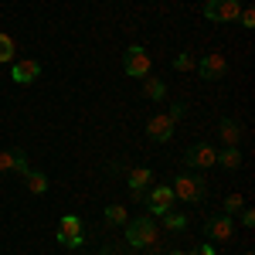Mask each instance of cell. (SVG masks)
Masks as SVG:
<instances>
[{"label":"cell","mask_w":255,"mask_h":255,"mask_svg":"<svg viewBox=\"0 0 255 255\" xmlns=\"http://www.w3.org/2000/svg\"><path fill=\"white\" fill-rule=\"evenodd\" d=\"M126 242L133 245V249H153L160 242V228L153 218H133L129 225H126Z\"/></svg>","instance_id":"obj_1"},{"label":"cell","mask_w":255,"mask_h":255,"mask_svg":"<svg viewBox=\"0 0 255 255\" xmlns=\"http://www.w3.org/2000/svg\"><path fill=\"white\" fill-rule=\"evenodd\" d=\"M170 191H174V197L187 201V204H201V201L208 197V180L201 174H180Z\"/></svg>","instance_id":"obj_2"},{"label":"cell","mask_w":255,"mask_h":255,"mask_svg":"<svg viewBox=\"0 0 255 255\" xmlns=\"http://www.w3.org/2000/svg\"><path fill=\"white\" fill-rule=\"evenodd\" d=\"M58 245L61 249H79L82 242H85V225H82L79 215H65L58 221Z\"/></svg>","instance_id":"obj_3"},{"label":"cell","mask_w":255,"mask_h":255,"mask_svg":"<svg viewBox=\"0 0 255 255\" xmlns=\"http://www.w3.org/2000/svg\"><path fill=\"white\" fill-rule=\"evenodd\" d=\"M204 235L211 238V242H218V245H228V242L235 238V218L225 215V211L211 215L208 221H204Z\"/></svg>","instance_id":"obj_4"},{"label":"cell","mask_w":255,"mask_h":255,"mask_svg":"<svg viewBox=\"0 0 255 255\" xmlns=\"http://www.w3.org/2000/svg\"><path fill=\"white\" fill-rule=\"evenodd\" d=\"M123 68H126V75H133V79H146L150 75V68H153V61L146 55V48H126V55H123Z\"/></svg>","instance_id":"obj_5"},{"label":"cell","mask_w":255,"mask_h":255,"mask_svg":"<svg viewBox=\"0 0 255 255\" xmlns=\"http://www.w3.org/2000/svg\"><path fill=\"white\" fill-rule=\"evenodd\" d=\"M194 72L204 82H218V79H225V75H228V61H225V55H218V51H208L204 58H197Z\"/></svg>","instance_id":"obj_6"},{"label":"cell","mask_w":255,"mask_h":255,"mask_svg":"<svg viewBox=\"0 0 255 255\" xmlns=\"http://www.w3.org/2000/svg\"><path fill=\"white\" fill-rule=\"evenodd\" d=\"M238 14H242V3H238V0H208V3H204V17L218 20V24L238 20Z\"/></svg>","instance_id":"obj_7"},{"label":"cell","mask_w":255,"mask_h":255,"mask_svg":"<svg viewBox=\"0 0 255 255\" xmlns=\"http://www.w3.org/2000/svg\"><path fill=\"white\" fill-rule=\"evenodd\" d=\"M215 157H218V150L211 143H194V146L184 153V163L194 167V170H208V167H215Z\"/></svg>","instance_id":"obj_8"},{"label":"cell","mask_w":255,"mask_h":255,"mask_svg":"<svg viewBox=\"0 0 255 255\" xmlns=\"http://www.w3.org/2000/svg\"><path fill=\"white\" fill-rule=\"evenodd\" d=\"M174 201H177L174 191H170V187H163V184H157V187L146 194V208H150V211L160 218V215H167V211L174 208Z\"/></svg>","instance_id":"obj_9"},{"label":"cell","mask_w":255,"mask_h":255,"mask_svg":"<svg viewBox=\"0 0 255 255\" xmlns=\"http://www.w3.org/2000/svg\"><path fill=\"white\" fill-rule=\"evenodd\" d=\"M38 75H41V61H34V58H20L10 68V82L14 85H31Z\"/></svg>","instance_id":"obj_10"},{"label":"cell","mask_w":255,"mask_h":255,"mask_svg":"<svg viewBox=\"0 0 255 255\" xmlns=\"http://www.w3.org/2000/svg\"><path fill=\"white\" fill-rule=\"evenodd\" d=\"M174 119L167 116V113H163V116H153L150 119V123H146V136L153 139V143H167V139L174 136Z\"/></svg>","instance_id":"obj_11"},{"label":"cell","mask_w":255,"mask_h":255,"mask_svg":"<svg viewBox=\"0 0 255 255\" xmlns=\"http://www.w3.org/2000/svg\"><path fill=\"white\" fill-rule=\"evenodd\" d=\"M7 170L27 174V153L24 150H0V174H7Z\"/></svg>","instance_id":"obj_12"},{"label":"cell","mask_w":255,"mask_h":255,"mask_svg":"<svg viewBox=\"0 0 255 255\" xmlns=\"http://www.w3.org/2000/svg\"><path fill=\"white\" fill-rule=\"evenodd\" d=\"M126 184H129V191L136 197H143V191L153 184V170H150V167H136V170L126 174Z\"/></svg>","instance_id":"obj_13"},{"label":"cell","mask_w":255,"mask_h":255,"mask_svg":"<svg viewBox=\"0 0 255 255\" xmlns=\"http://www.w3.org/2000/svg\"><path fill=\"white\" fill-rule=\"evenodd\" d=\"M218 136L225 146H238V139H242V126H238L235 119H221L218 123Z\"/></svg>","instance_id":"obj_14"},{"label":"cell","mask_w":255,"mask_h":255,"mask_svg":"<svg viewBox=\"0 0 255 255\" xmlns=\"http://www.w3.org/2000/svg\"><path fill=\"white\" fill-rule=\"evenodd\" d=\"M218 167H225V170H238L242 167V153H238V146H225L221 153L215 157Z\"/></svg>","instance_id":"obj_15"},{"label":"cell","mask_w":255,"mask_h":255,"mask_svg":"<svg viewBox=\"0 0 255 255\" xmlns=\"http://www.w3.org/2000/svg\"><path fill=\"white\" fill-rule=\"evenodd\" d=\"M143 96L153 99V102H160V99L167 96V85H163L157 75H146V79H143Z\"/></svg>","instance_id":"obj_16"},{"label":"cell","mask_w":255,"mask_h":255,"mask_svg":"<svg viewBox=\"0 0 255 255\" xmlns=\"http://www.w3.org/2000/svg\"><path fill=\"white\" fill-rule=\"evenodd\" d=\"M24 184H27V191H31V194H44V191H48V177L34 174V170H27V174H24Z\"/></svg>","instance_id":"obj_17"},{"label":"cell","mask_w":255,"mask_h":255,"mask_svg":"<svg viewBox=\"0 0 255 255\" xmlns=\"http://www.w3.org/2000/svg\"><path fill=\"white\" fill-rule=\"evenodd\" d=\"M160 218H163V228H167V232H184V228H187V218L177 215L174 208H170L167 215H160Z\"/></svg>","instance_id":"obj_18"},{"label":"cell","mask_w":255,"mask_h":255,"mask_svg":"<svg viewBox=\"0 0 255 255\" xmlns=\"http://www.w3.org/2000/svg\"><path fill=\"white\" fill-rule=\"evenodd\" d=\"M106 225H113V228L126 225V208H123V204H109V208H106Z\"/></svg>","instance_id":"obj_19"},{"label":"cell","mask_w":255,"mask_h":255,"mask_svg":"<svg viewBox=\"0 0 255 255\" xmlns=\"http://www.w3.org/2000/svg\"><path fill=\"white\" fill-rule=\"evenodd\" d=\"M14 55H17V44H14V38L0 31V61H14Z\"/></svg>","instance_id":"obj_20"},{"label":"cell","mask_w":255,"mask_h":255,"mask_svg":"<svg viewBox=\"0 0 255 255\" xmlns=\"http://www.w3.org/2000/svg\"><path fill=\"white\" fill-rule=\"evenodd\" d=\"M194 65H197V61H194V55H191V51H180V55L174 58V68H177V72H194Z\"/></svg>","instance_id":"obj_21"},{"label":"cell","mask_w":255,"mask_h":255,"mask_svg":"<svg viewBox=\"0 0 255 255\" xmlns=\"http://www.w3.org/2000/svg\"><path fill=\"white\" fill-rule=\"evenodd\" d=\"M242 208H245L242 194H228V197H225V215H232V211H242Z\"/></svg>","instance_id":"obj_22"},{"label":"cell","mask_w":255,"mask_h":255,"mask_svg":"<svg viewBox=\"0 0 255 255\" xmlns=\"http://www.w3.org/2000/svg\"><path fill=\"white\" fill-rule=\"evenodd\" d=\"M238 24H242L245 31H252V27H255V10H252V7H242V14H238Z\"/></svg>","instance_id":"obj_23"},{"label":"cell","mask_w":255,"mask_h":255,"mask_svg":"<svg viewBox=\"0 0 255 255\" xmlns=\"http://www.w3.org/2000/svg\"><path fill=\"white\" fill-rule=\"evenodd\" d=\"M184 113H187V106H184V102H170V113H167V116L177 123V119H184Z\"/></svg>","instance_id":"obj_24"},{"label":"cell","mask_w":255,"mask_h":255,"mask_svg":"<svg viewBox=\"0 0 255 255\" xmlns=\"http://www.w3.org/2000/svg\"><path fill=\"white\" fill-rule=\"evenodd\" d=\"M191 255H218V249H215V245H208V242H204V245H197V249H194Z\"/></svg>","instance_id":"obj_25"},{"label":"cell","mask_w":255,"mask_h":255,"mask_svg":"<svg viewBox=\"0 0 255 255\" xmlns=\"http://www.w3.org/2000/svg\"><path fill=\"white\" fill-rule=\"evenodd\" d=\"M242 225H245V228H252V225H255V211L242 208Z\"/></svg>","instance_id":"obj_26"},{"label":"cell","mask_w":255,"mask_h":255,"mask_svg":"<svg viewBox=\"0 0 255 255\" xmlns=\"http://www.w3.org/2000/svg\"><path fill=\"white\" fill-rule=\"evenodd\" d=\"M167 255H191V252H167Z\"/></svg>","instance_id":"obj_27"},{"label":"cell","mask_w":255,"mask_h":255,"mask_svg":"<svg viewBox=\"0 0 255 255\" xmlns=\"http://www.w3.org/2000/svg\"><path fill=\"white\" fill-rule=\"evenodd\" d=\"M245 255H252V252H245Z\"/></svg>","instance_id":"obj_28"}]
</instances>
